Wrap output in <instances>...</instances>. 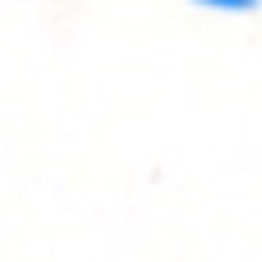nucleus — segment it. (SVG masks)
Masks as SVG:
<instances>
[{
    "label": "nucleus",
    "mask_w": 262,
    "mask_h": 262,
    "mask_svg": "<svg viewBox=\"0 0 262 262\" xmlns=\"http://www.w3.org/2000/svg\"><path fill=\"white\" fill-rule=\"evenodd\" d=\"M198 5H212V9H253L258 0H198Z\"/></svg>",
    "instance_id": "obj_1"
}]
</instances>
